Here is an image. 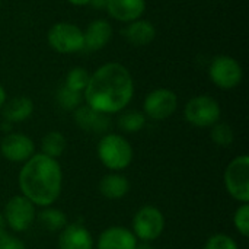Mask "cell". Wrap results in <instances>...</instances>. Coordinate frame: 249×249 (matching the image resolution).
I'll return each mask as SVG.
<instances>
[{
	"label": "cell",
	"instance_id": "obj_28",
	"mask_svg": "<svg viewBox=\"0 0 249 249\" xmlns=\"http://www.w3.org/2000/svg\"><path fill=\"white\" fill-rule=\"evenodd\" d=\"M0 249H26V247L22 239L4 232L0 235Z\"/></svg>",
	"mask_w": 249,
	"mask_h": 249
},
{
	"label": "cell",
	"instance_id": "obj_5",
	"mask_svg": "<svg viewBox=\"0 0 249 249\" xmlns=\"http://www.w3.org/2000/svg\"><path fill=\"white\" fill-rule=\"evenodd\" d=\"M47 42L58 54H76L85 50L83 29L71 22H55L47 32Z\"/></svg>",
	"mask_w": 249,
	"mask_h": 249
},
{
	"label": "cell",
	"instance_id": "obj_1",
	"mask_svg": "<svg viewBox=\"0 0 249 249\" xmlns=\"http://www.w3.org/2000/svg\"><path fill=\"white\" fill-rule=\"evenodd\" d=\"M134 96V79L130 70L117 61L99 66L83 90L86 105L98 112L112 115L125 109Z\"/></svg>",
	"mask_w": 249,
	"mask_h": 249
},
{
	"label": "cell",
	"instance_id": "obj_2",
	"mask_svg": "<svg viewBox=\"0 0 249 249\" xmlns=\"http://www.w3.org/2000/svg\"><path fill=\"white\" fill-rule=\"evenodd\" d=\"M18 181L20 194L44 209L58 200L63 188V171L57 159L35 153L23 163Z\"/></svg>",
	"mask_w": 249,
	"mask_h": 249
},
{
	"label": "cell",
	"instance_id": "obj_16",
	"mask_svg": "<svg viewBox=\"0 0 249 249\" xmlns=\"http://www.w3.org/2000/svg\"><path fill=\"white\" fill-rule=\"evenodd\" d=\"M139 244L131 229L109 226L98 238V249H134Z\"/></svg>",
	"mask_w": 249,
	"mask_h": 249
},
{
	"label": "cell",
	"instance_id": "obj_4",
	"mask_svg": "<svg viewBox=\"0 0 249 249\" xmlns=\"http://www.w3.org/2000/svg\"><path fill=\"white\" fill-rule=\"evenodd\" d=\"M220 104L210 95H197L184 107V118L197 128H210L220 121Z\"/></svg>",
	"mask_w": 249,
	"mask_h": 249
},
{
	"label": "cell",
	"instance_id": "obj_9",
	"mask_svg": "<svg viewBox=\"0 0 249 249\" xmlns=\"http://www.w3.org/2000/svg\"><path fill=\"white\" fill-rule=\"evenodd\" d=\"M36 206L34 203H31L26 197H23L22 194L12 197L3 210V219L6 226H9L13 232L20 233L28 231L35 217H36Z\"/></svg>",
	"mask_w": 249,
	"mask_h": 249
},
{
	"label": "cell",
	"instance_id": "obj_33",
	"mask_svg": "<svg viewBox=\"0 0 249 249\" xmlns=\"http://www.w3.org/2000/svg\"><path fill=\"white\" fill-rule=\"evenodd\" d=\"M134 249H153L147 242H140V244H137L136 245V248Z\"/></svg>",
	"mask_w": 249,
	"mask_h": 249
},
{
	"label": "cell",
	"instance_id": "obj_17",
	"mask_svg": "<svg viewBox=\"0 0 249 249\" xmlns=\"http://www.w3.org/2000/svg\"><path fill=\"white\" fill-rule=\"evenodd\" d=\"M124 39L133 47H146L156 39V26L147 19H137L127 23L121 31Z\"/></svg>",
	"mask_w": 249,
	"mask_h": 249
},
{
	"label": "cell",
	"instance_id": "obj_25",
	"mask_svg": "<svg viewBox=\"0 0 249 249\" xmlns=\"http://www.w3.org/2000/svg\"><path fill=\"white\" fill-rule=\"evenodd\" d=\"M82 101H83V93L71 90L64 85L57 90V104L66 111H74L82 105Z\"/></svg>",
	"mask_w": 249,
	"mask_h": 249
},
{
	"label": "cell",
	"instance_id": "obj_14",
	"mask_svg": "<svg viewBox=\"0 0 249 249\" xmlns=\"http://www.w3.org/2000/svg\"><path fill=\"white\" fill-rule=\"evenodd\" d=\"M114 29L107 19H93L86 29L83 31L85 50L88 51H101L112 39Z\"/></svg>",
	"mask_w": 249,
	"mask_h": 249
},
{
	"label": "cell",
	"instance_id": "obj_12",
	"mask_svg": "<svg viewBox=\"0 0 249 249\" xmlns=\"http://www.w3.org/2000/svg\"><path fill=\"white\" fill-rule=\"evenodd\" d=\"M73 118L77 127L90 134H107L111 127L109 115L102 114L90 108L89 105H80L73 111Z\"/></svg>",
	"mask_w": 249,
	"mask_h": 249
},
{
	"label": "cell",
	"instance_id": "obj_11",
	"mask_svg": "<svg viewBox=\"0 0 249 249\" xmlns=\"http://www.w3.org/2000/svg\"><path fill=\"white\" fill-rule=\"evenodd\" d=\"M0 153L9 162L25 163L35 155V143L23 133H7L0 142Z\"/></svg>",
	"mask_w": 249,
	"mask_h": 249
},
{
	"label": "cell",
	"instance_id": "obj_23",
	"mask_svg": "<svg viewBox=\"0 0 249 249\" xmlns=\"http://www.w3.org/2000/svg\"><path fill=\"white\" fill-rule=\"evenodd\" d=\"M89 77H90V73L85 67L76 66V67L69 70V73L66 76V80H64V86H67L71 90L83 93V90L88 86Z\"/></svg>",
	"mask_w": 249,
	"mask_h": 249
},
{
	"label": "cell",
	"instance_id": "obj_34",
	"mask_svg": "<svg viewBox=\"0 0 249 249\" xmlns=\"http://www.w3.org/2000/svg\"><path fill=\"white\" fill-rule=\"evenodd\" d=\"M0 4H1V0H0Z\"/></svg>",
	"mask_w": 249,
	"mask_h": 249
},
{
	"label": "cell",
	"instance_id": "obj_26",
	"mask_svg": "<svg viewBox=\"0 0 249 249\" xmlns=\"http://www.w3.org/2000/svg\"><path fill=\"white\" fill-rule=\"evenodd\" d=\"M233 226L244 238L249 236V204L242 203L233 213Z\"/></svg>",
	"mask_w": 249,
	"mask_h": 249
},
{
	"label": "cell",
	"instance_id": "obj_10",
	"mask_svg": "<svg viewBox=\"0 0 249 249\" xmlns=\"http://www.w3.org/2000/svg\"><path fill=\"white\" fill-rule=\"evenodd\" d=\"M178 109V95L168 88L150 90L143 101V114L155 121H162L175 114Z\"/></svg>",
	"mask_w": 249,
	"mask_h": 249
},
{
	"label": "cell",
	"instance_id": "obj_20",
	"mask_svg": "<svg viewBox=\"0 0 249 249\" xmlns=\"http://www.w3.org/2000/svg\"><path fill=\"white\" fill-rule=\"evenodd\" d=\"M117 125L124 133H139L146 125V115L139 109H123L118 115Z\"/></svg>",
	"mask_w": 249,
	"mask_h": 249
},
{
	"label": "cell",
	"instance_id": "obj_15",
	"mask_svg": "<svg viewBox=\"0 0 249 249\" xmlns=\"http://www.w3.org/2000/svg\"><path fill=\"white\" fill-rule=\"evenodd\" d=\"M95 241L92 233L79 223L66 225L58 235V249H93Z\"/></svg>",
	"mask_w": 249,
	"mask_h": 249
},
{
	"label": "cell",
	"instance_id": "obj_24",
	"mask_svg": "<svg viewBox=\"0 0 249 249\" xmlns=\"http://www.w3.org/2000/svg\"><path fill=\"white\" fill-rule=\"evenodd\" d=\"M210 139L219 147H229L235 140V133L229 124L219 121L213 127H210Z\"/></svg>",
	"mask_w": 249,
	"mask_h": 249
},
{
	"label": "cell",
	"instance_id": "obj_27",
	"mask_svg": "<svg viewBox=\"0 0 249 249\" xmlns=\"http://www.w3.org/2000/svg\"><path fill=\"white\" fill-rule=\"evenodd\" d=\"M204 249H239V247L232 236L226 233H216L207 239Z\"/></svg>",
	"mask_w": 249,
	"mask_h": 249
},
{
	"label": "cell",
	"instance_id": "obj_19",
	"mask_svg": "<svg viewBox=\"0 0 249 249\" xmlns=\"http://www.w3.org/2000/svg\"><path fill=\"white\" fill-rule=\"evenodd\" d=\"M98 187L102 197L108 200H120L128 194L130 181L127 179V177L121 175L120 172H111L101 178Z\"/></svg>",
	"mask_w": 249,
	"mask_h": 249
},
{
	"label": "cell",
	"instance_id": "obj_29",
	"mask_svg": "<svg viewBox=\"0 0 249 249\" xmlns=\"http://www.w3.org/2000/svg\"><path fill=\"white\" fill-rule=\"evenodd\" d=\"M107 1L108 0H90L89 1V6H92L93 9H98V10H105Z\"/></svg>",
	"mask_w": 249,
	"mask_h": 249
},
{
	"label": "cell",
	"instance_id": "obj_13",
	"mask_svg": "<svg viewBox=\"0 0 249 249\" xmlns=\"http://www.w3.org/2000/svg\"><path fill=\"white\" fill-rule=\"evenodd\" d=\"M105 10L111 19L127 25L143 18L146 12V0H108Z\"/></svg>",
	"mask_w": 249,
	"mask_h": 249
},
{
	"label": "cell",
	"instance_id": "obj_3",
	"mask_svg": "<svg viewBox=\"0 0 249 249\" xmlns=\"http://www.w3.org/2000/svg\"><path fill=\"white\" fill-rule=\"evenodd\" d=\"M101 163L112 172L127 169L134 158V150L130 142L117 133H107L101 137L96 147Z\"/></svg>",
	"mask_w": 249,
	"mask_h": 249
},
{
	"label": "cell",
	"instance_id": "obj_22",
	"mask_svg": "<svg viewBox=\"0 0 249 249\" xmlns=\"http://www.w3.org/2000/svg\"><path fill=\"white\" fill-rule=\"evenodd\" d=\"M38 220L42 225L44 229L48 232H60L66 228L67 225V217L64 212L55 209V207H44L42 212L38 214Z\"/></svg>",
	"mask_w": 249,
	"mask_h": 249
},
{
	"label": "cell",
	"instance_id": "obj_32",
	"mask_svg": "<svg viewBox=\"0 0 249 249\" xmlns=\"http://www.w3.org/2000/svg\"><path fill=\"white\" fill-rule=\"evenodd\" d=\"M4 232H6V223H4L3 214L0 213V235H3Z\"/></svg>",
	"mask_w": 249,
	"mask_h": 249
},
{
	"label": "cell",
	"instance_id": "obj_31",
	"mask_svg": "<svg viewBox=\"0 0 249 249\" xmlns=\"http://www.w3.org/2000/svg\"><path fill=\"white\" fill-rule=\"evenodd\" d=\"M71 6H76V7H83V6H88L90 0H67Z\"/></svg>",
	"mask_w": 249,
	"mask_h": 249
},
{
	"label": "cell",
	"instance_id": "obj_30",
	"mask_svg": "<svg viewBox=\"0 0 249 249\" xmlns=\"http://www.w3.org/2000/svg\"><path fill=\"white\" fill-rule=\"evenodd\" d=\"M7 101V95H6V89H4V86L0 83V109L3 108V105H4V102Z\"/></svg>",
	"mask_w": 249,
	"mask_h": 249
},
{
	"label": "cell",
	"instance_id": "obj_21",
	"mask_svg": "<svg viewBox=\"0 0 249 249\" xmlns=\"http://www.w3.org/2000/svg\"><path fill=\"white\" fill-rule=\"evenodd\" d=\"M66 146H67V142H66V137L63 136V133H60L57 130L48 131L41 140V153L48 158L58 159L63 155V152L66 150Z\"/></svg>",
	"mask_w": 249,
	"mask_h": 249
},
{
	"label": "cell",
	"instance_id": "obj_7",
	"mask_svg": "<svg viewBox=\"0 0 249 249\" xmlns=\"http://www.w3.org/2000/svg\"><path fill=\"white\" fill-rule=\"evenodd\" d=\"M228 194L242 203L249 201V156L241 155L229 162L223 175Z\"/></svg>",
	"mask_w": 249,
	"mask_h": 249
},
{
	"label": "cell",
	"instance_id": "obj_18",
	"mask_svg": "<svg viewBox=\"0 0 249 249\" xmlns=\"http://www.w3.org/2000/svg\"><path fill=\"white\" fill-rule=\"evenodd\" d=\"M1 112L3 118L10 124L23 123L34 114V102L28 96H15L4 102Z\"/></svg>",
	"mask_w": 249,
	"mask_h": 249
},
{
	"label": "cell",
	"instance_id": "obj_8",
	"mask_svg": "<svg viewBox=\"0 0 249 249\" xmlns=\"http://www.w3.org/2000/svg\"><path fill=\"white\" fill-rule=\"evenodd\" d=\"M165 231V216L155 206H143L133 217L131 232L140 242H153Z\"/></svg>",
	"mask_w": 249,
	"mask_h": 249
},
{
	"label": "cell",
	"instance_id": "obj_6",
	"mask_svg": "<svg viewBox=\"0 0 249 249\" xmlns=\"http://www.w3.org/2000/svg\"><path fill=\"white\" fill-rule=\"evenodd\" d=\"M209 79L219 89L231 90L242 83L244 69L235 57L220 54L214 57L209 66Z\"/></svg>",
	"mask_w": 249,
	"mask_h": 249
}]
</instances>
